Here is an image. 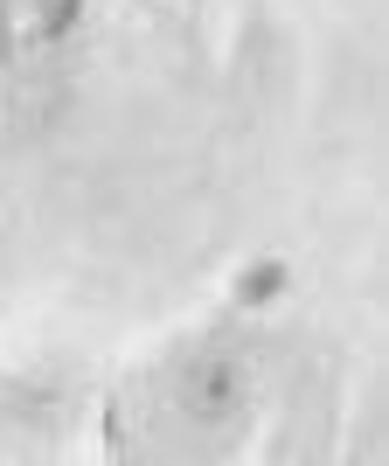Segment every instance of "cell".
<instances>
[{"instance_id": "obj_1", "label": "cell", "mask_w": 389, "mask_h": 466, "mask_svg": "<svg viewBox=\"0 0 389 466\" xmlns=\"http://www.w3.org/2000/svg\"><path fill=\"white\" fill-rule=\"evenodd\" d=\"M244 397H251V370L236 362V355H202V362H188V376H181V404H188V418H230V410H244Z\"/></svg>"}, {"instance_id": "obj_2", "label": "cell", "mask_w": 389, "mask_h": 466, "mask_svg": "<svg viewBox=\"0 0 389 466\" xmlns=\"http://www.w3.org/2000/svg\"><path fill=\"white\" fill-rule=\"evenodd\" d=\"M77 7H84V0H42V7H35V21H28V35H35V42H56L63 28L77 21Z\"/></svg>"}]
</instances>
